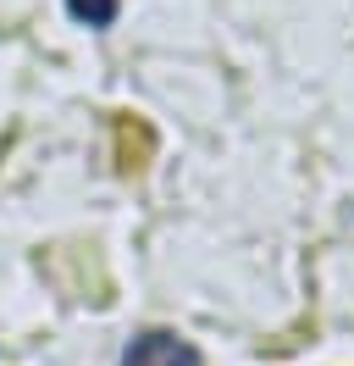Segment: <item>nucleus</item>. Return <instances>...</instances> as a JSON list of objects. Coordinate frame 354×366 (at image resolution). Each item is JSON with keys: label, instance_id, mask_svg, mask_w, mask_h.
I'll return each mask as SVG.
<instances>
[{"label": "nucleus", "instance_id": "f257e3e1", "mask_svg": "<svg viewBox=\"0 0 354 366\" xmlns=\"http://www.w3.org/2000/svg\"><path fill=\"white\" fill-rule=\"evenodd\" d=\"M116 366H205V355L194 350V339H183L172 327H144L138 339H128Z\"/></svg>", "mask_w": 354, "mask_h": 366}, {"label": "nucleus", "instance_id": "f03ea898", "mask_svg": "<svg viewBox=\"0 0 354 366\" xmlns=\"http://www.w3.org/2000/svg\"><path fill=\"white\" fill-rule=\"evenodd\" d=\"M66 17L78 28H94V34H100V28H111L122 17V0H66Z\"/></svg>", "mask_w": 354, "mask_h": 366}]
</instances>
